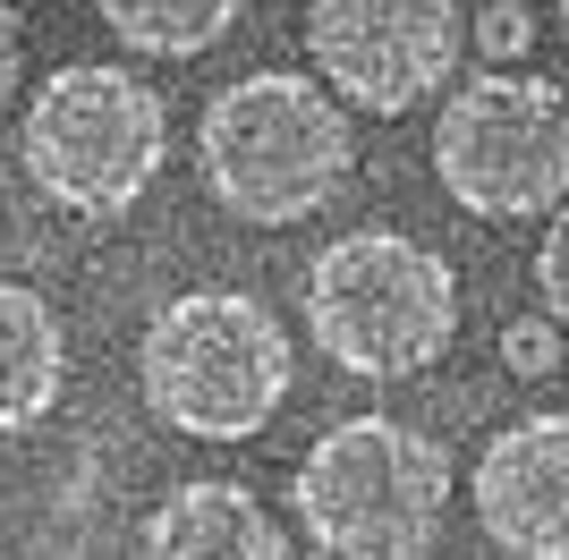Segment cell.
Returning a JSON list of instances; mask_svg holds the SVG:
<instances>
[{
  "label": "cell",
  "instance_id": "cell-4",
  "mask_svg": "<svg viewBox=\"0 0 569 560\" xmlns=\"http://www.w3.org/2000/svg\"><path fill=\"white\" fill-rule=\"evenodd\" d=\"M451 501V459L400 417H349L298 459L289 510L315 552L340 560H408L426 552Z\"/></svg>",
  "mask_w": 569,
  "mask_h": 560
},
{
  "label": "cell",
  "instance_id": "cell-6",
  "mask_svg": "<svg viewBox=\"0 0 569 560\" xmlns=\"http://www.w3.org/2000/svg\"><path fill=\"white\" fill-rule=\"evenodd\" d=\"M433 179L485 221H536L569 204V93L545 77L485 69L433 119Z\"/></svg>",
  "mask_w": 569,
  "mask_h": 560
},
{
  "label": "cell",
  "instance_id": "cell-9",
  "mask_svg": "<svg viewBox=\"0 0 569 560\" xmlns=\"http://www.w3.org/2000/svg\"><path fill=\"white\" fill-rule=\"evenodd\" d=\"M144 543L162 560H281L289 552L272 510L247 484H221V476H196V484L170 492L153 510V527H144Z\"/></svg>",
  "mask_w": 569,
  "mask_h": 560
},
{
  "label": "cell",
  "instance_id": "cell-1",
  "mask_svg": "<svg viewBox=\"0 0 569 560\" xmlns=\"http://www.w3.org/2000/svg\"><path fill=\"white\" fill-rule=\"evenodd\" d=\"M349 162H357L349 102L298 69H256L221 86L196 128L204 196L256 230H289V221L323 212L349 187Z\"/></svg>",
  "mask_w": 569,
  "mask_h": 560
},
{
  "label": "cell",
  "instance_id": "cell-3",
  "mask_svg": "<svg viewBox=\"0 0 569 560\" xmlns=\"http://www.w3.org/2000/svg\"><path fill=\"white\" fill-rule=\"evenodd\" d=\"M307 331L340 373L408 382L451 349L459 280L451 263L400 230H349L307 272Z\"/></svg>",
  "mask_w": 569,
  "mask_h": 560
},
{
  "label": "cell",
  "instance_id": "cell-7",
  "mask_svg": "<svg viewBox=\"0 0 569 560\" xmlns=\"http://www.w3.org/2000/svg\"><path fill=\"white\" fill-rule=\"evenodd\" d=\"M451 0H307V51L349 111L400 119L459 69Z\"/></svg>",
  "mask_w": 569,
  "mask_h": 560
},
{
  "label": "cell",
  "instance_id": "cell-14",
  "mask_svg": "<svg viewBox=\"0 0 569 560\" xmlns=\"http://www.w3.org/2000/svg\"><path fill=\"white\" fill-rule=\"evenodd\" d=\"M527 34H536V18H527L519 0H485V18H476V51L485 60H519Z\"/></svg>",
  "mask_w": 569,
  "mask_h": 560
},
{
  "label": "cell",
  "instance_id": "cell-13",
  "mask_svg": "<svg viewBox=\"0 0 569 560\" xmlns=\"http://www.w3.org/2000/svg\"><path fill=\"white\" fill-rule=\"evenodd\" d=\"M536 289H545V314L569 331V204H552V230L536 238Z\"/></svg>",
  "mask_w": 569,
  "mask_h": 560
},
{
  "label": "cell",
  "instance_id": "cell-2",
  "mask_svg": "<svg viewBox=\"0 0 569 560\" xmlns=\"http://www.w3.org/2000/svg\"><path fill=\"white\" fill-rule=\"evenodd\" d=\"M144 408L188 442H256L289 399V331L238 289H188L144 323Z\"/></svg>",
  "mask_w": 569,
  "mask_h": 560
},
{
  "label": "cell",
  "instance_id": "cell-15",
  "mask_svg": "<svg viewBox=\"0 0 569 560\" xmlns=\"http://www.w3.org/2000/svg\"><path fill=\"white\" fill-rule=\"evenodd\" d=\"M18 69H26V34H18V9L0 0V111L18 102Z\"/></svg>",
  "mask_w": 569,
  "mask_h": 560
},
{
  "label": "cell",
  "instance_id": "cell-12",
  "mask_svg": "<svg viewBox=\"0 0 569 560\" xmlns=\"http://www.w3.org/2000/svg\"><path fill=\"white\" fill-rule=\"evenodd\" d=\"M501 366L519 373V382H545V373L561 366V323H552V314H519V323L501 331Z\"/></svg>",
  "mask_w": 569,
  "mask_h": 560
},
{
  "label": "cell",
  "instance_id": "cell-10",
  "mask_svg": "<svg viewBox=\"0 0 569 560\" xmlns=\"http://www.w3.org/2000/svg\"><path fill=\"white\" fill-rule=\"evenodd\" d=\"M60 366H69V349H60L51 306L18 280H0V433H26L60 399Z\"/></svg>",
  "mask_w": 569,
  "mask_h": 560
},
{
  "label": "cell",
  "instance_id": "cell-16",
  "mask_svg": "<svg viewBox=\"0 0 569 560\" xmlns=\"http://www.w3.org/2000/svg\"><path fill=\"white\" fill-rule=\"evenodd\" d=\"M561 34H569V0H561Z\"/></svg>",
  "mask_w": 569,
  "mask_h": 560
},
{
  "label": "cell",
  "instance_id": "cell-5",
  "mask_svg": "<svg viewBox=\"0 0 569 560\" xmlns=\"http://www.w3.org/2000/svg\"><path fill=\"white\" fill-rule=\"evenodd\" d=\"M162 144L170 128H162L153 86H137L128 69H94V60L51 69L18 128L26 179L60 212H86V221H111V212L137 204L162 170Z\"/></svg>",
  "mask_w": 569,
  "mask_h": 560
},
{
  "label": "cell",
  "instance_id": "cell-8",
  "mask_svg": "<svg viewBox=\"0 0 569 560\" xmlns=\"http://www.w3.org/2000/svg\"><path fill=\"white\" fill-rule=\"evenodd\" d=\"M476 518L501 552L569 560V417L501 424L476 459Z\"/></svg>",
  "mask_w": 569,
  "mask_h": 560
},
{
  "label": "cell",
  "instance_id": "cell-11",
  "mask_svg": "<svg viewBox=\"0 0 569 560\" xmlns=\"http://www.w3.org/2000/svg\"><path fill=\"white\" fill-rule=\"evenodd\" d=\"M102 26H111L128 51H153V60H196L213 51L221 34L238 26L247 0H94Z\"/></svg>",
  "mask_w": 569,
  "mask_h": 560
}]
</instances>
